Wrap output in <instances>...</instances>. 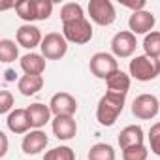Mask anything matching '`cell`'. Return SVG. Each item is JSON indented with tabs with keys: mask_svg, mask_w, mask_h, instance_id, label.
Wrapping results in <instances>:
<instances>
[{
	"mask_svg": "<svg viewBox=\"0 0 160 160\" xmlns=\"http://www.w3.org/2000/svg\"><path fill=\"white\" fill-rule=\"evenodd\" d=\"M124 100L126 96L122 94H113V92H106L96 106V119L102 126H113L115 121L119 119V115L124 109Z\"/></svg>",
	"mask_w": 160,
	"mask_h": 160,
	"instance_id": "cell-1",
	"label": "cell"
},
{
	"mask_svg": "<svg viewBox=\"0 0 160 160\" xmlns=\"http://www.w3.org/2000/svg\"><path fill=\"white\" fill-rule=\"evenodd\" d=\"M128 72H130V77H134L136 81H141V83L152 81L160 75V60L151 58L147 55H138L130 60Z\"/></svg>",
	"mask_w": 160,
	"mask_h": 160,
	"instance_id": "cell-2",
	"label": "cell"
},
{
	"mask_svg": "<svg viewBox=\"0 0 160 160\" xmlns=\"http://www.w3.org/2000/svg\"><path fill=\"white\" fill-rule=\"evenodd\" d=\"M62 36L72 43L85 45L92 40V25L91 21H87V17L62 23Z\"/></svg>",
	"mask_w": 160,
	"mask_h": 160,
	"instance_id": "cell-3",
	"label": "cell"
},
{
	"mask_svg": "<svg viewBox=\"0 0 160 160\" xmlns=\"http://www.w3.org/2000/svg\"><path fill=\"white\" fill-rule=\"evenodd\" d=\"M89 68L98 79H109L115 72H119V62L111 53H94L89 60Z\"/></svg>",
	"mask_w": 160,
	"mask_h": 160,
	"instance_id": "cell-4",
	"label": "cell"
},
{
	"mask_svg": "<svg viewBox=\"0 0 160 160\" xmlns=\"http://www.w3.org/2000/svg\"><path fill=\"white\" fill-rule=\"evenodd\" d=\"M40 49L47 60H60L68 53V40L60 32H49L43 36Z\"/></svg>",
	"mask_w": 160,
	"mask_h": 160,
	"instance_id": "cell-5",
	"label": "cell"
},
{
	"mask_svg": "<svg viewBox=\"0 0 160 160\" xmlns=\"http://www.w3.org/2000/svg\"><path fill=\"white\" fill-rule=\"evenodd\" d=\"M160 111V102L154 94H139L134 98L132 102V115L136 119H141V121H149V119H154Z\"/></svg>",
	"mask_w": 160,
	"mask_h": 160,
	"instance_id": "cell-6",
	"label": "cell"
},
{
	"mask_svg": "<svg viewBox=\"0 0 160 160\" xmlns=\"http://www.w3.org/2000/svg\"><path fill=\"white\" fill-rule=\"evenodd\" d=\"M89 15H91V21H94L100 27H109L117 19L115 6L109 0H91L89 2Z\"/></svg>",
	"mask_w": 160,
	"mask_h": 160,
	"instance_id": "cell-7",
	"label": "cell"
},
{
	"mask_svg": "<svg viewBox=\"0 0 160 160\" xmlns=\"http://www.w3.org/2000/svg\"><path fill=\"white\" fill-rule=\"evenodd\" d=\"M136 47H138V42H136V36L130 32V30H122V32H117L111 40V51L117 58H128L136 53Z\"/></svg>",
	"mask_w": 160,
	"mask_h": 160,
	"instance_id": "cell-8",
	"label": "cell"
},
{
	"mask_svg": "<svg viewBox=\"0 0 160 160\" xmlns=\"http://www.w3.org/2000/svg\"><path fill=\"white\" fill-rule=\"evenodd\" d=\"M49 108L55 117H73L77 111V102L68 92H57V94H53Z\"/></svg>",
	"mask_w": 160,
	"mask_h": 160,
	"instance_id": "cell-9",
	"label": "cell"
},
{
	"mask_svg": "<svg viewBox=\"0 0 160 160\" xmlns=\"http://www.w3.org/2000/svg\"><path fill=\"white\" fill-rule=\"evenodd\" d=\"M154 23H156V17L152 15V12H147V10H141V12H134L128 19V27H130V32L136 36V34H149L152 32L154 28Z\"/></svg>",
	"mask_w": 160,
	"mask_h": 160,
	"instance_id": "cell-10",
	"label": "cell"
},
{
	"mask_svg": "<svg viewBox=\"0 0 160 160\" xmlns=\"http://www.w3.org/2000/svg\"><path fill=\"white\" fill-rule=\"evenodd\" d=\"M15 38H17V45H21V47H25V49H30V51H32L34 47L42 45V40H43L40 28L34 27V25H28V23L17 28Z\"/></svg>",
	"mask_w": 160,
	"mask_h": 160,
	"instance_id": "cell-11",
	"label": "cell"
},
{
	"mask_svg": "<svg viewBox=\"0 0 160 160\" xmlns=\"http://www.w3.org/2000/svg\"><path fill=\"white\" fill-rule=\"evenodd\" d=\"M47 143H49V138L43 130H30L28 134H25L21 147L25 154H38L47 147Z\"/></svg>",
	"mask_w": 160,
	"mask_h": 160,
	"instance_id": "cell-12",
	"label": "cell"
},
{
	"mask_svg": "<svg viewBox=\"0 0 160 160\" xmlns=\"http://www.w3.org/2000/svg\"><path fill=\"white\" fill-rule=\"evenodd\" d=\"M51 128H53L55 138L62 139V141H68V139L75 138V134H77V122L73 117H55L51 122Z\"/></svg>",
	"mask_w": 160,
	"mask_h": 160,
	"instance_id": "cell-13",
	"label": "cell"
},
{
	"mask_svg": "<svg viewBox=\"0 0 160 160\" xmlns=\"http://www.w3.org/2000/svg\"><path fill=\"white\" fill-rule=\"evenodd\" d=\"M27 113H28V121H30V126L34 130H42V126H45L49 121H51V108L42 104V102H34L27 108Z\"/></svg>",
	"mask_w": 160,
	"mask_h": 160,
	"instance_id": "cell-14",
	"label": "cell"
},
{
	"mask_svg": "<svg viewBox=\"0 0 160 160\" xmlns=\"http://www.w3.org/2000/svg\"><path fill=\"white\" fill-rule=\"evenodd\" d=\"M143 128L139 124H130V126H124L119 134V147L121 151L124 149H130V147H138V145H143Z\"/></svg>",
	"mask_w": 160,
	"mask_h": 160,
	"instance_id": "cell-15",
	"label": "cell"
},
{
	"mask_svg": "<svg viewBox=\"0 0 160 160\" xmlns=\"http://www.w3.org/2000/svg\"><path fill=\"white\" fill-rule=\"evenodd\" d=\"M6 124L8 128L13 132V134H28V130L32 128L30 126V121H28V113L27 109H13L8 117H6Z\"/></svg>",
	"mask_w": 160,
	"mask_h": 160,
	"instance_id": "cell-16",
	"label": "cell"
},
{
	"mask_svg": "<svg viewBox=\"0 0 160 160\" xmlns=\"http://www.w3.org/2000/svg\"><path fill=\"white\" fill-rule=\"evenodd\" d=\"M21 68L28 75H42L45 70V57L30 51V53L21 57Z\"/></svg>",
	"mask_w": 160,
	"mask_h": 160,
	"instance_id": "cell-17",
	"label": "cell"
},
{
	"mask_svg": "<svg viewBox=\"0 0 160 160\" xmlns=\"http://www.w3.org/2000/svg\"><path fill=\"white\" fill-rule=\"evenodd\" d=\"M106 85H108V92L126 96L130 91V73H124L122 70H119L109 79H106Z\"/></svg>",
	"mask_w": 160,
	"mask_h": 160,
	"instance_id": "cell-18",
	"label": "cell"
},
{
	"mask_svg": "<svg viewBox=\"0 0 160 160\" xmlns=\"http://www.w3.org/2000/svg\"><path fill=\"white\" fill-rule=\"evenodd\" d=\"M17 89L23 96H34L36 92H40L43 89V77L42 75H21L17 81Z\"/></svg>",
	"mask_w": 160,
	"mask_h": 160,
	"instance_id": "cell-19",
	"label": "cell"
},
{
	"mask_svg": "<svg viewBox=\"0 0 160 160\" xmlns=\"http://www.w3.org/2000/svg\"><path fill=\"white\" fill-rule=\"evenodd\" d=\"M13 10L28 25L32 21H38V4H36V0H19V2H15Z\"/></svg>",
	"mask_w": 160,
	"mask_h": 160,
	"instance_id": "cell-20",
	"label": "cell"
},
{
	"mask_svg": "<svg viewBox=\"0 0 160 160\" xmlns=\"http://www.w3.org/2000/svg\"><path fill=\"white\" fill-rule=\"evenodd\" d=\"M143 51L151 58H160V32L152 30L143 40Z\"/></svg>",
	"mask_w": 160,
	"mask_h": 160,
	"instance_id": "cell-21",
	"label": "cell"
},
{
	"mask_svg": "<svg viewBox=\"0 0 160 160\" xmlns=\"http://www.w3.org/2000/svg\"><path fill=\"white\" fill-rule=\"evenodd\" d=\"M89 160H115V149L109 143H96L89 149Z\"/></svg>",
	"mask_w": 160,
	"mask_h": 160,
	"instance_id": "cell-22",
	"label": "cell"
},
{
	"mask_svg": "<svg viewBox=\"0 0 160 160\" xmlns=\"http://www.w3.org/2000/svg\"><path fill=\"white\" fill-rule=\"evenodd\" d=\"M85 17L83 15V8L81 4L77 2H68L60 8V21L62 23H68V21H75V19H81Z\"/></svg>",
	"mask_w": 160,
	"mask_h": 160,
	"instance_id": "cell-23",
	"label": "cell"
},
{
	"mask_svg": "<svg viewBox=\"0 0 160 160\" xmlns=\"http://www.w3.org/2000/svg\"><path fill=\"white\" fill-rule=\"evenodd\" d=\"M19 57V49L13 40H0V60L2 62H13Z\"/></svg>",
	"mask_w": 160,
	"mask_h": 160,
	"instance_id": "cell-24",
	"label": "cell"
},
{
	"mask_svg": "<svg viewBox=\"0 0 160 160\" xmlns=\"http://www.w3.org/2000/svg\"><path fill=\"white\" fill-rule=\"evenodd\" d=\"M43 160H75V152H73L72 147L60 145V147H55V149L47 151Z\"/></svg>",
	"mask_w": 160,
	"mask_h": 160,
	"instance_id": "cell-25",
	"label": "cell"
},
{
	"mask_svg": "<svg viewBox=\"0 0 160 160\" xmlns=\"http://www.w3.org/2000/svg\"><path fill=\"white\" fill-rule=\"evenodd\" d=\"M147 156H149V151L145 145H138L122 151V160H147Z\"/></svg>",
	"mask_w": 160,
	"mask_h": 160,
	"instance_id": "cell-26",
	"label": "cell"
},
{
	"mask_svg": "<svg viewBox=\"0 0 160 160\" xmlns=\"http://www.w3.org/2000/svg\"><path fill=\"white\" fill-rule=\"evenodd\" d=\"M149 145H151V151L160 156V121L154 122L149 130Z\"/></svg>",
	"mask_w": 160,
	"mask_h": 160,
	"instance_id": "cell-27",
	"label": "cell"
},
{
	"mask_svg": "<svg viewBox=\"0 0 160 160\" xmlns=\"http://www.w3.org/2000/svg\"><path fill=\"white\" fill-rule=\"evenodd\" d=\"M13 94L10 92V91H2V92H0V113H2V115H10L13 109Z\"/></svg>",
	"mask_w": 160,
	"mask_h": 160,
	"instance_id": "cell-28",
	"label": "cell"
},
{
	"mask_svg": "<svg viewBox=\"0 0 160 160\" xmlns=\"http://www.w3.org/2000/svg\"><path fill=\"white\" fill-rule=\"evenodd\" d=\"M38 4V21H45L53 13V2L51 0H36Z\"/></svg>",
	"mask_w": 160,
	"mask_h": 160,
	"instance_id": "cell-29",
	"label": "cell"
},
{
	"mask_svg": "<svg viewBox=\"0 0 160 160\" xmlns=\"http://www.w3.org/2000/svg\"><path fill=\"white\" fill-rule=\"evenodd\" d=\"M122 6L130 8L132 13H134V12H141V10H145V0H136V2H130V0H122Z\"/></svg>",
	"mask_w": 160,
	"mask_h": 160,
	"instance_id": "cell-30",
	"label": "cell"
},
{
	"mask_svg": "<svg viewBox=\"0 0 160 160\" xmlns=\"http://www.w3.org/2000/svg\"><path fill=\"white\" fill-rule=\"evenodd\" d=\"M0 143H2V147H0V156H6V152H8V136L4 134V132H0Z\"/></svg>",
	"mask_w": 160,
	"mask_h": 160,
	"instance_id": "cell-31",
	"label": "cell"
},
{
	"mask_svg": "<svg viewBox=\"0 0 160 160\" xmlns=\"http://www.w3.org/2000/svg\"><path fill=\"white\" fill-rule=\"evenodd\" d=\"M15 77H17L15 70H6V72H4V81H6V83H12V81H15Z\"/></svg>",
	"mask_w": 160,
	"mask_h": 160,
	"instance_id": "cell-32",
	"label": "cell"
}]
</instances>
